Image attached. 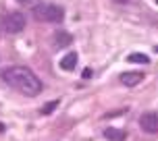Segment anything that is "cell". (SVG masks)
<instances>
[{
  "instance_id": "1",
  "label": "cell",
  "mask_w": 158,
  "mask_h": 141,
  "mask_svg": "<svg viewBox=\"0 0 158 141\" xmlns=\"http://www.w3.org/2000/svg\"><path fill=\"white\" fill-rule=\"evenodd\" d=\"M2 79L13 89H17L19 94L27 95V98H35L44 89L42 81L38 79V75L33 70H29L27 66H8V69L2 70Z\"/></svg>"
},
{
  "instance_id": "2",
  "label": "cell",
  "mask_w": 158,
  "mask_h": 141,
  "mask_svg": "<svg viewBox=\"0 0 158 141\" xmlns=\"http://www.w3.org/2000/svg\"><path fill=\"white\" fill-rule=\"evenodd\" d=\"M33 17L42 21V23H60L64 19V10L58 4H48V2H40L33 6Z\"/></svg>"
},
{
  "instance_id": "3",
  "label": "cell",
  "mask_w": 158,
  "mask_h": 141,
  "mask_svg": "<svg viewBox=\"0 0 158 141\" xmlns=\"http://www.w3.org/2000/svg\"><path fill=\"white\" fill-rule=\"evenodd\" d=\"M0 29L4 33H10V35H15V33H21L25 29V15L23 13H8L4 15V19L0 21Z\"/></svg>"
},
{
  "instance_id": "4",
  "label": "cell",
  "mask_w": 158,
  "mask_h": 141,
  "mask_svg": "<svg viewBox=\"0 0 158 141\" xmlns=\"http://www.w3.org/2000/svg\"><path fill=\"white\" fill-rule=\"evenodd\" d=\"M139 127L146 133H158V112H143L139 116Z\"/></svg>"
},
{
  "instance_id": "5",
  "label": "cell",
  "mask_w": 158,
  "mask_h": 141,
  "mask_svg": "<svg viewBox=\"0 0 158 141\" xmlns=\"http://www.w3.org/2000/svg\"><path fill=\"white\" fill-rule=\"evenodd\" d=\"M142 79H143L142 73H123L121 75V83L125 87H135L137 83H142Z\"/></svg>"
},
{
  "instance_id": "6",
  "label": "cell",
  "mask_w": 158,
  "mask_h": 141,
  "mask_svg": "<svg viewBox=\"0 0 158 141\" xmlns=\"http://www.w3.org/2000/svg\"><path fill=\"white\" fill-rule=\"evenodd\" d=\"M104 137L108 141H125V131L123 129H114V127H108V129H104Z\"/></svg>"
},
{
  "instance_id": "7",
  "label": "cell",
  "mask_w": 158,
  "mask_h": 141,
  "mask_svg": "<svg viewBox=\"0 0 158 141\" xmlns=\"http://www.w3.org/2000/svg\"><path fill=\"white\" fill-rule=\"evenodd\" d=\"M77 66V52H69V54L63 56V60H60V69L63 70H73Z\"/></svg>"
},
{
  "instance_id": "8",
  "label": "cell",
  "mask_w": 158,
  "mask_h": 141,
  "mask_svg": "<svg viewBox=\"0 0 158 141\" xmlns=\"http://www.w3.org/2000/svg\"><path fill=\"white\" fill-rule=\"evenodd\" d=\"M73 42V38L69 35L67 31H58V33H54V46L56 48H67L69 44Z\"/></svg>"
},
{
  "instance_id": "9",
  "label": "cell",
  "mask_w": 158,
  "mask_h": 141,
  "mask_svg": "<svg viewBox=\"0 0 158 141\" xmlns=\"http://www.w3.org/2000/svg\"><path fill=\"white\" fill-rule=\"evenodd\" d=\"M127 62H133V64H150V56L142 54V52H133V54L127 56Z\"/></svg>"
},
{
  "instance_id": "10",
  "label": "cell",
  "mask_w": 158,
  "mask_h": 141,
  "mask_svg": "<svg viewBox=\"0 0 158 141\" xmlns=\"http://www.w3.org/2000/svg\"><path fill=\"white\" fill-rule=\"evenodd\" d=\"M56 106H58V100H54V102H48L44 108H42V114H50V112H54Z\"/></svg>"
},
{
  "instance_id": "11",
  "label": "cell",
  "mask_w": 158,
  "mask_h": 141,
  "mask_svg": "<svg viewBox=\"0 0 158 141\" xmlns=\"http://www.w3.org/2000/svg\"><path fill=\"white\" fill-rule=\"evenodd\" d=\"M92 77V69H85L83 70V79H89Z\"/></svg>"
},
{
  "instance_id": "12",
  "label": "cell",
  "mask_w": 158,
  "mask_h": 141,
  "mask_svg": "<svg viewBox=\"0 0 158 141\" xmlns=\"http://www.w3.org/2000/svg\"><path fill=\"white\" fill-rule=\"evenodd\" d=\"M114 2H121V4H127L129 0H114Z\"/></svg>"
},
{
  "instance_id": "13",
  "label": "cell",
  "mask_w": 158,
  "mask_h": 141,
  "mask_svg": "<svg viewBox=\"0 0 158 141\" xmlns=\"http://www.w3.org/2000/svg\"><path fill=\"white\" fill-rule=\"evenodd\" d=\"M156 2H158V0H156Z\"/></svg>"
}]
</instances>
